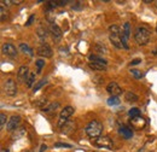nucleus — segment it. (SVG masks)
Instances as JSON below:
<instances>
[{"instance_id":"1","label":"nucleus","mask_w":157,"mask_h":152,"mask_svg":"<svg viewBox=\"0 0 157 152\" xmlns=\"http://www.w3.org/2000/svg\"><path fill=\"white\" fill-rule=\"evenodd\" d=\"M150 36H151V33H150V30L147 28H145V27H138L137 29H136L134 39H136L138 45L144 46V45L149 44Z\"/></svg>"},{"instance_id":"2","label":"nucleus","mask_w":157,"mask_h":152,"mask_svg":"<svg viewBox=\"0 0 157 152\" xmlns=\"http://www.w3.org/2000/svg\"><path fill=\"white\" fill-rule=\"evenodd\" d=\"M85 131H86V134L90 136V138H92V139H97L100 136V134L103 132V124L99 122V121H91L87 126H86V128H85Z\"/></svg>"},{"instance_id":"3","label":"nucleus","mask_w":157,"mask_h":152,"mask_svg":"<svg viewBox=\"0 0 157 152\" xmlns=\"http://www.w3.org/2000/svg\"><path fill=\"white\" fill-rule=\"evenodd\" d=\"M75 109L73 106H65L62 111H60V115H59V120H58V127L62 128L67 122H68V118L74 114Z\"/></svg>"},{"instance_id":"4","label":"nucleus","mask_w":157,"mask_h":152,"mask_svg":"<svg viewBox=\"0 0 157 152\" xmlns=\"http://www.w3.org/2000/svg\"><path fill=\"white\" fill-rule=\"evenodd\" d=\"M4 93L9 97H15L17 94V85L15 82V80L12 78H7L4 83Z\"/></svg>"},{"instance_id":"5","label":"nucleus","mask_w":157,"mask_h":152,"mask_svg":"<svg viewBox=\"0 0 157 152\" xmlns=\"http://www.w3.org/2000/svg\"><path fill=\"white\" fill-rule=\"evenodd\" d=\"M1 52H2L6 57H10V58H16L17 57V55H18L16 46L12 45V44H9V42H6V44L2 45V47H1Z\"/></svg>"},{"instance_id":"6","label":"nucleus","mask_w":157,"mask_h":152,"mask_svg":"<svg viewBox=\"0 0 157 152\" xmlns=\"http://www.w3.org/2000/svg\"><path fill=\"white\" fill-rule=\"evenodd\" d=\"M94 145L98 147H103V149H113V140L109 136H99L97 139H94Z\"/></svg>"},{"instance_id":"7","label":"nucleus","mask_w":157,"mask_h":152,"mask_svg":"<svg viewBox=\"0 0 157 152\" xmlns=\"http://www.w3.org/2000/svg\"><path fill=\"white\" fill-rule=\"evenodd\" d=\"M50 34H51L52 40H53L55 42H59L62 36H63L62 29L59 28L56 23H51V25H50Z\"/></svg>"},{"instance_id":"8","label":"nucleus","mask_w":157,"mask_h":152,"mask_svg":"<svg viewBox=\"0 0 157 152\" xmlns=\"http://www.w3.org/2000/svg\"><path fill=\"white\" fill-rule=\"evenodd\" d=\"M20 123H21V117L17 116V115H13V116H11V117L9 118L7 124H6V128H7L9 132H15V131L18 128Z\"/></svg>"},{"instance_id":"9","label":"nucleus","mask_w":157,"mask_h":152,"mask_svg":"<svg viewBox=\"0 0 157 152\" xmlns=\"http://www.w3.org/2000/svg\"><path fill=\"white\" fill-rule=\"evenodd\" d=\"M36 52H38V55H39L40 57H45V58H51L52 55H53L52 48L47 44L40 45L39 47H38V50H36Z\"/></svg>"},{"instance_id":"10","label":"nucleus","mask_w":157,"mask_h":152,"mask_svg":"<svg viewBox=\"0 0 157 152\" xmlns=\"http://www.w3.org/2000/svg\"><path fill=\"white\" fill-rule=\"evenodd\" d=\"M106 91L108 93L111 95V97H118L120 94H122V88L118 86L116 82H110L108 86H106Z\"/></svg>"},{"instance_id":"11","label":"nucleus","mask_w":157,"mask_h":152,"mask_svg":"<svg viewBox=\"0 0 157 152\" xmlns=\"http://www.w3.org/2000/svg\"><path fill=\"white\" fill-rule=\"evenodd\" d=\"M29 74H30L29 68H28V66H25V65H22L20 69H18V73H17V81L21 82V83L27 82Z\"/></svg>"},{"instance_id":"12","label":"nucleus","mask_w":157,"mask_h":152,"mask_svg":"<svg viewBox=\"0 0 157 152\" xmlns=\"http://www.w3.org/2000/svg\"><path fill=\"white\" fill-rule=\"evenodd\" d=\"M109 40H110V42H111L116 48H118V50L124 48V47H123V44H122V39H121V35H120V34H109Z\"/></svg>"},{"instance_id":"13","label":"nucleus","mask_w":157,"mask_h":152,"mask_svg":"<svg viewBox=\"0 0 157 152\" xmlns=\"http://www.w3.org/2000/svg\"><path fill=\"white\" fill-rule=\"evenodd\" d=\"M131 124H132V127H133L134 129H141V128L145 127L146 122H145V120H144L143 117L138 116V117H134V118L131 120Z\"/></svg>"},{"instance_id":"14","label":"nucleus","mask_w":157,"mask_h":152,"mask_svg":"<svg viewBox=\"0 0 157 152\" xmlns=\"http://www.w3.org/2000/svg\"><path fill=\"white\" fill-rule=\"evenodd\" d=\"M27 133V128L25 127H18L15 132H12L11 134V140L12 141H16V140H20L21 138H23Z\"/></svg>"},{"instance_id":"15","label":"nucleus","mask_w":157,"mask_h":152,"mask_svg":"<svg viewBox=\"0 0 157 152\" xmlns=\"http://www.w3.org/2000/svg\"><path fill=\"white\" fill-rule=\"evenodd\" d=\"M76 129V123L74 121H68L63 127H62V133L63 134H70L75 132Z\"/></svg>"},{"instance_id":"16","label":"nucleus","mask_w":157,"mask_h":152,"mask_svg":"<svg viewBox=\"0 0 157 152\" xmlns=\"http://www.w3.org/2000/svg\"><path fill=\"white\" fill-rule=\"evenodd\" d=\"M88 65H90L91 69L97 70V71H104V70H106V64H104V63H99V62H90Z\"/></svg>"},{"instance_id":"17","label":"nucleus","mask_w":157,"mask_h":152,"mask_svg":"<svg viewBox=\"0 0 157 152\" xmlns=\"http://www.w3.org/2000/svg\"><path fill=\"white\" fill-rule=\"evenodd\" d=\"M120 134H121L124 139H129V138L133 136V131H132L131 128L126 127V126H122V127L120 128Z\"/></svg>"},{"instance_id":"18","label":"nucleus","mask_w":157,"mask_h":152,"mask_svg":"<svg viewBox=\"0 0 157 152\" xmlns=\"http://www.w3.org/2000/svg\"><path fill=\"white\" fill-rule=\"evenodd\" d=\"M129 35H131V29H129V23L127 22V23L123 24V28H122V36H121V39L127 41V40L129 39Z\"/></svg>"},{"instance_id":"19","label":"nucleus","mask_w":157,"mask_h":152,"mask_svg":"<svg viewBox=\"0 0 157 152\" xmlns=\"http://www.w3.org/2000/svg\"><path fill=\"white\" fill-rule=\"evenodd\" d=\"M20 50L24 53V55H28L29 57H33L34 53H33V50L27 45V44H21L20 45Z\"/></svg>"},{"instance_id":"20","label":"nucleus","mask_w":157,"mask_h":152,"mask_svg":"<svg viewBox=\"0 0 157 152\" xmlns=\"http://www.w3.org/2000/svg\"><path fill=\"white\" fill-rule=\"evenodd\" d=\"M124 99L128 103H136V101H138V95L133 92H126L124 93Z\"/></svg>"},{"instance_id":"21","label":"nucleus","mask_w":157,"mask_h":152,"mask_svg":"<svg viewBox=\"0 0 157 152\" xmlns=\"http://www.w3.org/2000/svg\"><path fill=\"white\" fill-rule=\"evenodd\" d=\"M58 108V103H53V104H47L45 108H42V111L44 112H52V111H55L56 109Z\"/></svg>"},{"instance_id":"22","label":"nucleus","mask_w":157,"mask_h":152,"mask_svg":"<svg viewBox=\"0 0 157 152\" xmlns=\"http://www.w3.org/2000/svg\"><path fill=\"white\" fill-rule=\"evenodd\" d=\"M35 77H36V75H35V73H30L29 74V76H28V80H27V87H34L33 85H34V82H35Z\"/></svg>"},{"instance_id":"23","label":"nucleus","mask_w":157,"mask_h":152,"mask_svg":"<svg viewBox=\"0 0 157 152\" xmlns=\"http://www.w3.org/2000/svg\"><path fill=\"white\" fill-rule=\"evenodd\" d=\"M36 33H38V35H39L40 39H45L47 36V30H46L45 27H39V28L36 29Z\"/></svg>"},{"instance_id":"24","label":"nucleus","mask_w":157,"mask_h":152,"mask_svg":"<svg viewBox=\"0 0 157 152\" xmlns=\"http://www.w3.org/2000/svg\"><path fill=\"white\" fill-rule=\"evenodd\" d=\"M90 62H99V63H104V64H108V62L104 59V58L96 56V55H91L90 56Z\"/></svg>"},{"instance_id":"25","label":"nucleus","mask_w":157,"mask_h":152,"mask_svg":"<svg viewBox=\"0 0 157 152\" xmlns=\"http://www.w3.org/2000/svg\"><path fill=\"white\" fill-rule=\"evenodd\" d=\"M118 104H120L118 97H110L108 99V105H110V106H115V105H118Z\"/></svg>"},{"instance_id":"26","label":"nucleus","mask_w":157,"mask_h":152,"mask_svg":"<svg viewBox=\"0 0 157 152\" xmlns=\"http://www.w3.org/2000/svg\"><path fill=\"white\" fill-rule=\"evenodd\" d=\"M131 74L134 76L136 78H138V80H140V78H143V77H144L143 71H140V70H138V69H132V70H131Z\"/></svg>"},{"instance_id":"27","label":"nucleus","mask_w":157,"mask_h":152,"mask_svg":"<svg viewBox=\"0 0 157 152\" xmlns=\"http://www.w3.org/2000/svg\"><path fill=\"white\" fill-rule=\"evenodd\" d=\"M109 32L110 34H121V30H120V27L116 24H113L109 27Z\"/></svg>"},{"instance_id":"28","label":"nucleus","mask_w":157,"mask_h":152,"mask_svg":"<svg viewBox=\"0 0 157 152\" xmlns=\"http://www.w3.org/2000/svg\"><path fill=\"white\" fill-rule=\"evenodd\" d=\"M129 116L132 117V118H134V117H138V116H140V110L138 109V108H133V109H131L129 110Z\"/></svg>"},{"instance_id":"29","label":"nucleus","mask_w":157,"mask_h":152,"mask_svg":"<svg viewBox=\"0 0 157 152\" xmlns=\"http://www.w3.org/2000/svg\"><path fill=\"white\" fill-rule=\"evenodd\" d=\"M7 17H9V12L5 10V7H0V19L4 22Z\"/></svg>"},{"instance_id":"30","label":"nucleus","mask_w":157,"mask_h":152,"mask_svg":"<svg viewBox=\"0 0 157 152\" xmlns=\"http://www.w3.org/2000/svg\"><path fill=\"white\" fill-rule=\"evenodd\" d=\"M46 82H47L46 80H41V81H39L36 85H34V87H33V91H34V92H38V91H39V89L41 88V87H42V86H44V85H46Z\"/></svg>"},{"instance_id":"31","label":"nucleus","mask_w":157,"mask_h":152,"mask_svg":"<svg viewBox=\"0 0 157 152\" xmlns=\"http://www.w3.org/2000/svg\"><path fill=\"white\" fill-rule=\"evenodd\" d=\"M94 50L98 51V53H106V52H108L106 47H105V46H101L100 44H97V45L94 46Z\"/></svg>"},{"instance_id":"32","label":"nucleus","mask_w":157,"mask_h":152,"mask_svg":"<svg viewBox=\"0 0 157 152\" xmlns=\"http://www.w3.org/2000/svg\"><path fill=\"white\" fill-rule=\"evenodd\" d=\"M6 120H7V118H6V115L4 114V112H1V114H0V128H1V129H2L4 126H5Z\"/></svg>"},{"instance_id":"33","label":"nucleus","mask_w":157,"mask_h":152,"mask_svg":"<svg viewBox=\"0 0 157 152\" xmlns=\"http://www.w3.org/2000/svg\"><path fill=\"white\" fill-rule=\"evenodd\" d=\"M35 64H36V66H38V73H40L41 68H42V66L45 65V60H44V59H38Z\"/></svg>"},{"instance_id":"34","label":"nucleus","mask_w":157,"mask_h":152,"mask_svg":"<svg viewBox=\"0 0 157 152\" xmlns=\"http://www.w3.org/2000/svg\"><path fill=\"white\" fill-rule=\"evenodd\" d=\"M55 147H71V145L65 144V142H56L55 144Z\"/></svg>"},{"instance_id":"35","label":"nucleus","mask_w":157,"mask_h":152,"mask_svg":"<svg viewBox=\"0 0 157 152\" xmlns=\"http://www.w3.org/2000/svg\"><path fill=\"white\" fill-rule=\"evenodd\" d=\"M0 4H1V7H5V6H10V4H12V1H10V0H1Z\"/></svg>"},{"instance_id":"36","label":"nucleus","mask_w":157,"mask_h":152,"mask_svg":"<svg viewBox=\"0 0 157 152\" xmlns=\"http://www.w3.org/2000/svg\"><path fill=\"white\" fill-rule=\"evenodd\" d=\"M82 7H83V6H82L80 2H76L75 5H73V6H71V9H73V10H82Z\"/></svg>"},{"instance_id":"37","label":"nucleus","mask_w":157,"mask_h":152,"mask_svg":"<svg viewBox=\"0 0 157 152\" xmlns=\"http://www.w3.org/2000/svg\"><path fill=\"white\" fill-rule=\"evenodd\" d=\"M34 18H35V16H34V15H32V16L29 17V19H28V22L25 23V25H27V27H29V25H30V24L33 23V21H34Z\"/></svg>"},{"instance_id":"38","label":"nucleus","mask_w":157,"mask_h":152,"mask_svg":"<svg viewBox=\"0 0 157 152\" xmlns=\"http://www.w3.org/2000/svg\"><path fill=\"white\" fill-rule=\"evenodd\" d=\"M139 63H141V59H140V58H137V59H133V60L131 62V65H137Z\"/></svg>"},{"instance_id":"39","label":"nucleus","mask_w":157,"mask_h":152,"mask_svg":"<svg viewBox=\"0 0 157 152\" xmlns=\"http://www.w3.org/2000/svg\"><path fill=\"white\" fill-rule=\"evenodd\" d=\"M46 150H47V146L42 144V145H41V147H40V151L39 152H44V151H46Z\"/></svg>"},{"instance_id":"40","label":"nucleus","mask_w":157,"mask_h":152,"mask_svg":"<svg viewBox=\"0 0 157 152\" xmlns=\"http://www.w3.org/2000/svg\"><path fill=\"white\" fill-rule=\"evenodd\" d=\"M144 2H146V4H151L152 0H144Z\"/></svg>"},{"instance_id":"41","label":"nucleus","mask_w":157,"mask_h":152,"mask_svg":"<svg viewBox=\"0 0 157 152\" xmlns=\"http://www.w3.org/2000/svg\"><path fill=\"white\" fill-rule=\"evenodd\" d=\"M154 2H155V6L157 7V0H156V1H154Z\"/></svg>"}]
</instances>
